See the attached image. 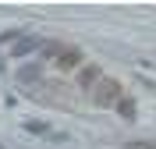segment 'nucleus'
<instances>
[{
    "label": "nucleus",
    "mask_w": 156,
    "mask_h": 149,
    "mask_svg": "<svg viewBox=\"0 0 156 149\" xmlns=\"http://www.w3.org/2000/svg\"><path fill=\"white\" fill-rule=\"evenodd\" d=\"M92 99H96V107H110V103H121V82H114V78H103Z\"/></svg>",
    "instance_id": "f257e3e1"
},
{
    "label": "nucleus",
    "mask_w": 156,
    "mask_h": 149,
    "mask_svg": "<svg viewBox=\"0 0 156 149\" xmlns=\"http://www.w3.org/2000/svg\"><path fill=\"white\" fill-rule=\"evenodd\" d=\"M78 60H82L78 50H60V53H57V68L60 71H71V68H78Z\"/></svg>",
    "instance_id": "f03ea898"
},
{
    "label": "nucleus",
    "mask_w": 156,
    "mask_h": 149,
    "mask_svg": "<svg viewBox=\"0 0 156 149\" xmlns=\"http://www.w3.org/2000/svg\"><path fill=\"white\" fill-rule=\"evenodd\" d=\"M117 110H121V117H124V121H131V117H135V99H121Z\"/></svg>",
    "instance_id": "7ed1b4c3"
},
{
    "label": "nucleus",
    "mask_w": 156,
    "mask_h": 149,
    "mask_svg": "<svg viewBox=\"0 0 156 149\" xmlns=\"http://www.w3.org/2000/svg\"><path fill=\"white\" fill-rule=\"evenodd\" d=\"M99 78V71L96 68H85V71H82V78H78V82H82V85H92V82H96Z\"/></svg>",
    "instance_id": "20e7f679"
},
{
    "label": "nucleus",
    "mask_w": 156,
    "mask_h": 149,
    "mask_svg": "<svg viewBox=\"0 0 156 149\" xmlns=\"http://www.w3.org/2000/svg\"><path fill=\"white\" fill-rule=\"evenodd\" d=\"M32 46H36V39H21V43H18V46H14V53H29V50H32Z\"/></svg>",
    "instance_id": "39448f33"
},
{
    "label": "nucleus",
    "mask_w": 156,
    "mask_h": 149,
    "mask_svg": "<svg viewBox=\"0 0 156 149\" xmlns=\"http://www.w3.org/2000/svg\"><path fill=\"white\" fill-rule=\"evenodd\" d=\"M149 149H156V146H149Z\"/></svg>",
    "instance_id": "423d86ee"
}]
</instances>
